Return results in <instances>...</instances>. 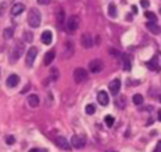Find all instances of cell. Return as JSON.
<instances>
[{"instance_id":"obj_1","label":"cell","mask_w":161,"mask_h":152,"mask_svg":"<svg viewBox=\"0 0 161 152\" xmlns=\"http://www.w3.org/2000/svg\"><path fill=\"white\" fill-rule=\"evenodd\" d=\"M27 21H29V25L31 28H38L40 24H41V13H40V10L35 7L30 8Z\"/></svg>"},{"instance_id":"obj_2","label":"cell","mask_w":161,"mask_h":152,"mask_svg":"<svg viewBox=\"0 0 161 152\" xmlns=\"http://www.w3.org/2000/svg\"><path fill=\"white\" fill-rule=\"evenodd\" d=\"M79 24H81V21H79V17L78 16H69L68 17V20H66V23H65V28H66V31H69V33H74V31H76L78 30V27H79Z\"/></svg>"},{"instance_id":"obj_3","label":"cell","mask_w":161,"mask_h":152,"mask_svg":"<svg viewBox=\"0 0 161 152\" xmlns=\"http://www.w3.org/2000/svg\"><path fill=\"white\" fill-rule=\"evenodd\" d=\"M88 79V70L83 68H76L74 70V80L76 83H82Z\"/></svg>"},{"instance_id":"obj_4","label":"cell","mask_w":161,"mask_h":152,"mask_svg":"<svg viewBox=\"0 0 161 152\" xmlns=\"http://www.w3.org/2000/svg\"><path fill=\"white\" fill-rule=\"evenodd\" d=\"M37 53H38L37 47H30L29 52L25 55V63H27V66H33L34 61H35V58H37Z\"/></svg>"},{"instance_id":"obj_5","label":"cell","mask_w":161,"mask_h":152,"mask_svg":"<svg viewBox=\"0 0 161 152\" xmlns=\"http://www.w3.org/2000/svg\"><path fill=\"white\" fill-rule=\"evenodd\" d=\"M23 51H24L23 44H17L16 48H13L12 53H10V61H12V62H17L18 59H20L21 55H23Z\"/></svg>"},{"instance_id":"obj_6","label":"cell","mask_w":161,"mask_h":152,"mask_svg":"<svg viewBox=\"0 0 161 152\" xmlns=\"http://www.w3.org/2000/svg\"><path fill=\"white\" fill-rule=\"evenodd\" d=\"M102 69H103V62L100 59H92L89 62V70L92 73H99Z\"/></svg>"},{"instance_id":"obj_7","label":"cell","mask_w":161,"mask_h":152,"mask_svg":"<svg viewBox=\"0 0 161 152\" xmlns=\"http://www.w3.org/2000/svg\"><path fill=\"white\" fill-rule=\"evenodd\" d=\"M85 144H86V140H85L83 137L74 135L72 138H71V145H72L74 148H76V149L83 148V147H85Z\"/></svg>"},{"instance_id":"obj_8","label":"cell","mask_w":161,"mask_h":152,"mask_svg":"<svg viewBox=\"0 0 161 152\" xmlns=\"http://www.w3.org/2000/svg\"><path fill=\"white\" fill-rule=\"evenodd\" d=\"M55 144L58 145V148L64 149V151H69L71 149L69 141L66 140L65 137H57V138H55Z\"/></svg>"},{"instance_id":"obj_9","label":"cell","mask_w":161,"mask_h":152,"mask_svg":"<svg viewBox=\"0 0 161 152\" xmlns=\"http://www.w3.org/2000/svg\"><path fill=\"white\" fill-rule=\"evenodd\" d=\"M81 44H82V47L83 48H86V50L92 48V45H93V38H92V35H89V34H83L82 37H81Z\"/></svg>"},{"instance_id":"obj_10","label":"cell","mask_w":161,"mask_h":152,"mask_svg":"<svg viewBox=\"0 0 161 152\" xmlns=\"http://www.w3.org/2000/svg\"><path fill=\"white\" fill-rule=\"evenodd\" d=\"M120 86H122V82H120L119 79H115V80H112L110 85H109V90H110V93L113 96L119 95L120 92Z\"/></svg>"},{"instance_id":"obj_11","label":"cell","mask_w":161,"mask_h":152,"mask_svg":"<svg viewBox=\"0 0 161 152\" xmlns=\"http://www.w3.org/2000/svg\"><path fill=\"white\" fill-rule=\"evenodd\" d=\"M146 27H147V30H149L151 34H154V35H158V34L161 33V27L156 21H149V23L146 24Z\"/></svg>"},{"instance_id":"obj_12","label":"cell","mask_w":161,"mask_h":152,"mask_svg":"<svg viewBox=\"0 0 161 152\" xmlns=\"http://www.w3.org/2000/svg\"><path fill=\"white\" fill-rule=\"evenodd\" d=\"M18 83H20V78H18L16 73L8 75L7 80H6V85H7V87H16Z\"/></svg>"},{"instance_id":"obj_13","label":"cell","mask_w":161,"mask_h":152,"mask_svg":"<svg viewBox=\"0 0 161 152\" xmlns=\"http://www.w3.org/2000/svg\"><path fill=\"white\" fill-rule=\"evenodd\" d=\"M41 41H42V44H45V45H50L51 42H52V33H51L50 30H45V31H42V34H41Z\"/></svg>"},{"instance_id":"obj_14","label":"cell","mask_w":161,"mask_h":152,"mask_svg":"<svg viewBox=\"0 0 161 152\" xmlns=\"http://www.w3.org/2000/svg\"><path fill=\"white\" fill-rule=\"evenodd\" d=\"M98 102H99V104H102V106H107V104H109V95H107L105 90H100L99 93H98Z\"/></svg>"},{"instance_id":"obj_15","label":"cell","mask_w":161,"mask_h":152,"mask_svg":"<svg viewBox=\"0 0 161 152\" xmlns=\"http://www.w3.org/2000/svg\"><path fill=\"white\" fill-rule=\"evenodd\" d=\"M147 66H149V69H150V70L158 72V70H160V65H158V59H157V57L151 58V59H150V61L147 62Z\"/></svg>"},{"instance_id":"obj_16","label":"cell","mask_w":161,"mask_h":152,"mask_svg":"<svg viewBox=\"0 0 161 152\" xmlns=\"http://www.w3.org/2000/svg\"><path fill=\"white\" fill-rule=\"evenodd\" d=\"M24 11V4L23 3H14L12 7V14L13 16H18Z\"/></svg>"},{"instance_id":"obj_17","label":"cell","mask_w":161,"mask_h":152,"mask_svg":"<svg viewBox=\"0 0 161 152\" xmlns=\"http://www.w3.org/2000/svg\"><path fill=\"white\" fill-rule=\"evenodd\" d=\"M27 103L30 104V107H37L38 104H40V97H38L37 95H30L29 99H27Z\"/></svg>"},{"instance_id":"obj_18","label":"cell","mask_w":161,"mask_h":152,"mask_svg":"<svg viewBox=\"0 0 161 152\" xmlns=\"http://www.w3.org/2000/svg\"><path fill=\"white\" fill-rule=\"evenodd\" d=\"M54 59H55V52L54 51H48L45 53V57H44V65H51Z\"/></svg>"},{"instance_id":"obj_19","label":"cell","mask_w":161,"mask_h":152,"mask_svg":"<svg viewBox=\"0 0 161 152\" xmlns=\"http://www.w3.org/2000/svg\"><path fill=\"white\" fill-rule=\"evenodd\" d=\"M107 11H109V16L113 17V18H116V17H117V7H116L113 3L109 4V8H107Z\"/></svg>"},{"instance_id":"obj_20","label":"cell","mask_w":161,"mask_h":152,"mask_svg":"<svg viewBox=\"0 0 161 152\" xmlns=\"http://www.w3.org/2000/svg\"><path fill=\"white\" fill-rule=\"evenodd\" d=\"M13 34H14V28L13 27H8V28H4L3 30V37L6 40H10L13 37Z\"/></svg>"},{"instance_id":"obj_21","label":"cell","mask_w":161,"mask_h":152,"mask_svg":"<svg viewBox=\"0 0 161 152\" xmlns=\"http://www.w3.org/2000/svg\"><path fill=\"white\" fill-rule=\"evenodd\" d=\"M143 100H144L143 99V96L139 95V93L133 96V103H134L136 106H141V104H143Z\"/></svg>"},{"instance_id":"obj_22","label":"cell","mask_w":161,"mask_h":152,"mask_svg":"<svg viewBox=\"0 0 161 152\" xmlns=\"http://www.w3.org/2000/svg\"><path fill=\"white\" fill-rule=\"evenodd\" d=\"M64 17H65V14H64V10H59L57 14V20H58V24H59V27H62L64 25Z\"/></svg>"},{"instance_id":"obj_23","label":"cell","mask_w":161,"mask_h":152,"mask_svg":"<svg viewBox=\"0 0 161 152\" xmlns=\"http://www.w3.org/2000/svg\"><path fill=\"white\" fill-rule=\"evenodd\" d=\"M123 69L124 70H130V69H132V61H130V58H129V57H124Z\"/></svg>"},{"instance_id":"obj_24","label":"cell","mask_w":161,"mask_h":152,"mask_svg":"<svg viewBox=\"0 0 161 152\" xmlns=\"http://www.w3.org/2000/svg\"><path fill=\"white\" fill-rule=\"evenodd\" d=\"M144 16L149 21H157V16H156V13H153V11H146Z\"/></svg>"},{"instance_id":"obj_25","label":"cell","mask_w":161,"mask_h":152,"mask_svg":"<svg viewBox=\"0 0 161 152\" xmlns=\"http://www.w3.org/2000/svg\"><path fill=\"white\" fill-rule=\"evenodd\" d=\"M105 123H106L107 127H113V124H115V118H113L112 115H106V117H105Z\"/></svg>"},{"instance_id":"obj_26","label":"cell","mask_w":161,"mask_h":152,"mask_svg":"<svg viewBox=\"0 0 161 152\" xmlns=\"http://www.w3.org/2000/svg\"><path fill=\"white\" fill-rule=\"evenodd\" d=\"M116 104H117L119 108H123L126 106V97H119V99L116 100Z\"/></svg>"},{"instance_id":"obj_27","label":"cell","mask_w":161,"mask_h":152,"mask_svg":"<svg viewBox=\"0 0 161 152\" xmlns=\"http://www.w3.org/2000/svg\"><path fill=\"white\" fill-rule=\"evenodd\" d=\"M85 111H86V114H93V113H95L96 111V108H95V106H93V104H88L86 107H85Z\"/></svg>"},{"instance_id":"obj_28","label":"cell","mask_w":161,"mask_h":152,"mask_svg":"<svg viewBox=\"0 0 161 152\" xmlns=\"http://www.w3.org/2000/svg\"><path fill=\"white\" fill-rule=\"evenodd\" d=\"M24 41H27V42L33 41V34L30 33V31H25L24 33Z\"/></svg>"},{"instance_id":"obj_29","label":"cell","mask_w":161,"mask_h":152,"mask_svg":"<svg viewBox=\"0 0 161 152\" xmlns=\"http://www.w3.org/2000/svg\"><path fill=\"white\" fill-rule=\"evenodd\" d=\"M59 78V72H58V69H51V79L52 80H55V79Z\"/></svg>"},{"instance_id":"obj_30","label":"cell","mask_w":161,"mask_h":152,"mask_svg":"<svg viewBox=\"0 0 161 152\" xmlns=\"http://www.w3.org/2000/svg\"><path fill=\"white\" fill-rule=\"evenodd\" d=\"M14 142H16V138H14L13 135L6 137V144H7V145H13Z\"/></svg>"},{"instance_id":"obj_31","label":"cell","mask_w":161,"mask_h":152,"mask_svg":"<svg viewBox=\"0 0 161 152\" xmlns=\"http://www.w3.org/2000/svg\"><path fill=\"white\" fill-rule=\"evenodd\" d=\"M140 3H141V6H143V7H144V8H147V7H149V6H150L149 0H141Z\"/></svg>"},{"instance_id":"obj_32","label":"cell","mask_w":161,"mask_h":152,"mask_svg":"<svg viewBox=\"0 0 161 152\" xmlns=\"http://www.w3.org/2000/svg\"><path fill=\"white\" fill-rule=\"evenodd\" d=\"M30 152H47V149H42V148H33V149H30Z\"/></svg>"},{"instance_id":"obj_33","label":"cell","mask_w":161,"mask_h":152,"mask_svg":"<svg viewBox=\"0 0 161 152\" xmlns=\"http://www.w3.org/2000/svg\"><path fill=\"white\" fill-rule=\"evenodd\" d=\"M37 3L38 4H50L51 0H37Z\"/></svg>"},{"instance_id":"obj_34","label":"cell","mask_w":161,"mask_h":152,"mask_svg":"<svg viewBox=\"0 0 161 152\" xmlns=\"http://www.w3.org/2000/svg\"><path fill=\"white\" fill-rule=\"evenodd\" d=\"M4 8H6V3H2L0 4V16H2V13L4 11Z\"/></svg>"},{"instance_id":"obj_35","label":"cell","mask_w":161,"mask_h":152,"mask_svg":"<svg viewBox=\"0 0 161 152\" xmlns=\"http://www.w3.org/2000/svg\"><path fill=\"white\" fill-rule=\"evenodd\" d=\"M156 152H161V141L157 142V147H156Z\"/></svg>"},{"instance_id":"obj_36","label":"cell","mask_w":161,"mask_h":152,"mask_svg":"<svg viewBox=\"0 0 161 152\" xmlns=\"http://www.w3.org/2000/svg\"><path fill=\"white\" fill-rule=\"evenodd\" d=\"M132 10H133V13H137V7H136V6H133Z\"/></svg>"},{"instance_id":"obj_37","label":"cell","mask_w":161,"mask_h":152,"mask_svg":"<svg viewBox=\"0 0 161 152\" xmlns=\"http://www.w3.org/2000/svg\"><path fill=\"white\" fill-rule=\"evenodd\" d=\"M158 120L161 121V110H158Z\"/></svg>"},{"instance_id":"obj_38","label":"cell","mask_w":161,"mask_h":152,"mask_svg":"<svg viewBox=\"0 0 161 152\" xmlns=\"http://www.w3.org/2000/svg\"><path fill=\"white\" fill-rule=\"evenodd\" d=\"M160 102H161V95H160Z\"/></svg>"},{"instance_id":"obj_39","label":"cell","mask_w":161,"mask_h":152,"mask_svg":"<svg viewBox=\"0 0 161 152\" xmlns=\"http://www.w3.org/2000/svg\"><path fill=\"white\" fill-rule=\"evenodd\" d=\"M113 152H116V151H113Z\"/></svg>"},{"instance_id":"obj_40","label":"cell","mask_w":161,"mask_h":152,"mask_svg":"<svg viewBox=\"0 0 161 152\" xmlns=\"http://www.w3.org/2000/svg\"><path fill=\"white\" fill-rule=\"evenodd\" d=\"M154 152H156V151H154Z\"/></svg>"}]
</instances>
